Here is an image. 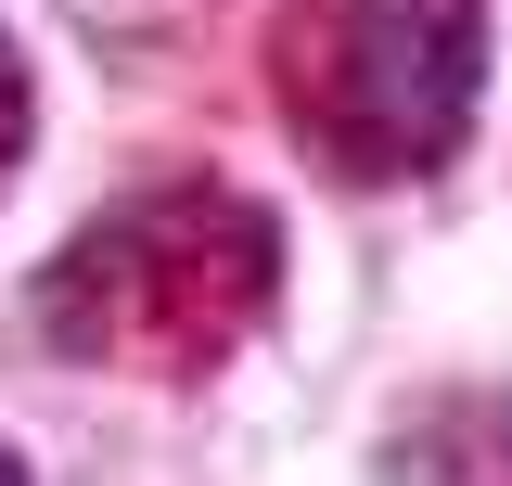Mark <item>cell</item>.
Listing matches in <instances>:
<instances>
[{
	"instance_id": "3957f363",
	"label": "cell",
	"mask_w": 512,
	"mask_h": 486,
	"mask_svg": "<svg viewBox=\"0 0 512 486\" xmlns=\"http://www.w3.org/2000/svg\"><path fill=\"white\" fill-rule=\"evenodd\" d=\"M0 486H26V474H13V448H0Z\"/></svg>"
},
{
	"instance_id": "6da1fadb",
	"label": "cell",
	"mask_w": 512,
	"mask_h": 486,
	"mask_svg": "<svg viewBox=\"0 0 512 486\" xmlns=\"http://www.w3.org/2000/svg\"><path fill=\"white\" fill-rule=\"evenodd\" d=\"M308 90L359 180L436 167L474 103V0H333Z\"/></svg>"
},
{
	"instance_id": "7a4b0ae2",
	"label": "cell",
	"mask_w": 512,
	"mask_h": 486,
	"mask_svg": "<svg viewBox=\"0 0 512 486\" xmlns=\"http://www.w3.org/2000/svg\"><path fill=\"white\" fill-rule=\"evenodd\" d=\"M0 90H13V39H0Z\"/></svg>"
}]
</instances>
